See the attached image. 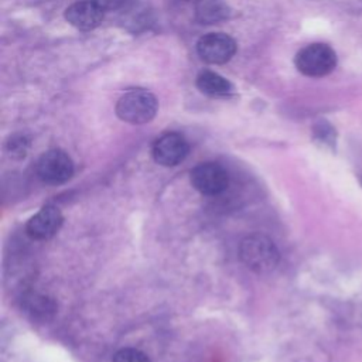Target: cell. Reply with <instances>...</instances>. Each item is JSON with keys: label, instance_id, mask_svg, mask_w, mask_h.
I'll return each instance as SVG.
<instances>
[{"label": "cell", "instance_id": "cell-14", "mask_svg": "<svg viewBox=\"0 0 362 362\" xmlns=\"http://www.w3.org/2000/svg\"><path fill=\"white\" fill-rule=\"evenodd\" d=\"M112 362H150L148 356L136 348H123L119 349L113 358Z\"/></svg>", "mask_w": 362, "mask_h": 362}, {"label": "cell", "instance_id": "cell-2", "mask_svg": "<svg viewBox=\"0 0 362 362\" xmlns=\"http://www.w3.org/2000/svg\"><path fill=\"white\" fill-rule=\"evenodd\" d=\"M158 110L157 98L146 89H130L116 103V115L130 124H144L154 119Z\"/></svg>", "mask_w": 362, "mask_h": 362}, {"label": "cell", "instance_id": "cell-12", "mask_svg": "<svg viewBox=\"0 0 362 362\" xmlns=\"http://www.w3.org/2000/svg\"><path fill=\"white\" fill-rule=\"evenodd\" d=\"M228 16V6L222 0H199L197 17L202 23H215Z\"/></svg>", "mask_w": 362, "mask_h": 362}, {"label": "cell", "instance_id": "cell-15", "mask_svg": "<svg viewBox=\"0 0 362 362\" xmlns=\"http://www.w3.org/2000/svg\"><path fill=\"white\" fill-rule=\"evenodd\" d=\"M28 150V141L24 136H13L7 141V151L11 157L21 158L25 156Z\"/></svg>", "mask_w": 362, "mask_h": 362}, {"label": "cell", "instance_id": "cell-11", "mask_svg": "<svg viewBox=\"0 0 362 362\" xmlns=\"http://www.w3.org/2000/svg\"><path fill=\"white\" fill-rule=\"evenodd\" d=\"M197 88L209 96L223 98L233 93V85L214 71H202L197 76Z\"/></svg>", "mask_w": 362, "mask_h": 362}, {"label": "cell", "instance_id": "cell-4", "mask_svg": "<svg viewBox=\"0 0 362 362\" xmlns=\"http://www.w3.org/2000/svg\"><path fill=\"white\" fill-rule=\"evenodd\" d=\"M35 171L38 178L45 184H64L74 175V161L65 151L52 148L38 158Z\"/></svg>", "mask_w": 362, "mask_h": 362}, {"label": "cell", "instance_id": "cell-1", "mask_svg": "<svg viewBox=\"0 0 362 362\" xmlns=\"http://www.w3.org/2000/svg\"><path fill=\"white\" fill-rule=\"evenodd\" d=\"M239 257L247 269L264 274L277 267L280 252L270 238L262 233H252L242 239L239 245Z\"/></svg>", "mask_w": 362, "mask_h": 362}, {"label": "cell", "instance_id": "cell-6", "mask_svg": "<svg viewBox=\"0 0 362 362\" xmlns=\"http://www.w3.org/2000/svg\"><path fill=\"white\" fill-rule=\"evenodd\" d=\"M197 52L202 61L212 65H222L233 58L236 42L225 33H209L198 40Z\"/></svg>", "mask_w": 362, "mask_h": 362}, {"label": "cell", "instance_id": "cell-7", "mask_svg": "<svg viewBox=\"0 0 362 362\" xmlns=\"http://www.w3.org/2000/svg\"><path fill=\"white\" fill-rule=\"evenodd\" d=\"M189 146L185 137L180 133L170 132L161 134L153 144L151 154L157 164L163 167H174L185 160Z\"/></svg>", "mask_w": 362, "mask_h": 362}, {"label": "cell", "instance_id": "cell-10", "mask_svg": "<svg viewBox=\"0 0 362 362\" xmlns=\"http://www.w3.org/2000/svg\"><path fill=\"white\" fill-rule=\"evenodd\" d=\"M21 310L33 320L45 322L57 313V303L45 294L27 293L21 298Z\"/></svg>", "mask_w": 362, "mask_h": 362}, {"label": "cell", "instance_id": "cell-3", "mask_svg": "<svg viewBox=\"0 0 362 362\" xmlns=\"http://www.w3.org/2000/svg\"><path fill=\"white\" fill-rule=\"evenodd\" d=\"M337 52L324 42H313L303 47L294 57L296 68L305 76L322 78L337 66Z\"/></svg>", "mask_w": 362, "mask_h": 362}, {"label": "cell", "instance_id": "cell-9", "mask_svg": "<svg viewBox=\"0 0 362 362\" xmlns=\"http://www.w3.org/2000/svg\"><path fill=\"white\" fill-rule=\"evenodd\" d=\"M64 216L61 211L48 204L44 205L34 216H31L25 225V232L35 240L51 239L61 228Z\"/></svg>", "mask_w": 362, "mask_h": 362}, {"label": "cell", "instance_id": "cell-8", "mask_svg": "<svg viewBox=\"0 0 362 362\" xmlns=\"http://www.w3.org/2000/svg\"><path fill=\"white\" fill-rule=\"evenodd\" d=\"M64 16L78 30H93L105 18V6L98 0H81L66 7Z\"/></svg>", "mask_w": 362, "mask_h": 362}, {"label": "cell", "instance_id": "cell-5", "mask_svg": "<svg viewBox=\"0 0 362 362\" xmlns=\"http://www.w3.org/2000/svg\"><path fill=\"white\" fill-rule=\"evenodd\" d=\"M189 180L192 187L202 195L214 197L223 192L229 184L228 171L218 163L206 161L191 170Z\"/></svg>", "mask_w": 362, "mask_h": 362}, {"label": "cell", "instance_id": "cell-13", "mask_svg": "<svg viewBox=\"0 0 362 362\" xmlns=\"http://www.w3.org/2000/svg\"><path fill=\"white\" fill-rule=\"evenodd\" d=\"M313 137L321 146L335 150L338 133L337 129L328 120H318L313 127Z\"/></svg>", "mask_w": 362, "mask_h": 362}, {"label": "cell", "instance_id": "cell-16", "mask_svg": "<svg viewBox=\"0 0 362 362\" xmlns=\"http://www.w3.org/2000/svg\"><path fill=\"white\" fill-rule=\"evenodd\" d=\"M185 1H199V0H185Z\"/></svg>", "mask_w": 362, "mask_h": 362}]
</instances>
